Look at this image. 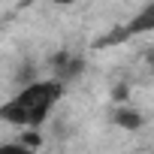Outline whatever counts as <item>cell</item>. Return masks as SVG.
Listing matches in <instances>:
<instances>
[{
	"mask_svg": "<svg viewBox=\"0 0 154 154\" xmlns=\"http://www.w3.org/2000/svg\"><path fill=\"white\" fill-rule=\"evenodd\" d=\"M63 85L57 79H33L27 85H21L3 106H0V121L12 124V127H42L48 121V115L54 112V106L63 97Z\"/></svg>",
	"mask_w": 154,
	"mask_h": 154,
	"instance_id": "6da1fadb",
	"label": "cell"
},
{
	"mask_svg": "<svg viewBox=\"0 0 154 154\" xmlns=\"http://www.w3.org/2000/svg\"><path fill=\"white\" fill-rule=\"evenodd\" d=\"M148 33H154V0H148V3L124 24V27H118V30H112V33H106V36H100L97 39V48H106V45H121V42H127V39H136V36H148Z\"/></svg>",
	"mask_w": 154,
	"mask_h": 154,
	"instance_id": "7a4b0ae2",
	"label": "cell"
},
{
	"mask_svg": "<svg viewBox=\"0 0 154 154\" xmlns=\"http://www.w3.org/2000/svg\"><path fill=\"white\" fill-rule=\"evenodd\" d=\"M48 69H51V79H57L63 88H69L75 79L85 75V57L75 54L72 48H57L48 57Z\"/></svg>",
	"mask_w": 154,
	"mask_h": 154,
	"instance_id": "3957f363",
	"label": "cell"
},
{
	"mask_svg": "<svg viewBox=\"0 0 154 154\" xmlns=\"http://www.w3.org/2000/svg\"><path fill=\"white\" fill-rule=\"evenodd\" d=\"M109 121L127 133H136L145 127V112L139 106H130V103H115V109L109 112Z\"/></svg>",
	"mask_w": 154,
	"mask_h": 154,
	"instance_id": "277c9868",
	"label": "cell"
},
{
	"mask_svg": "<svg viewBox=\"0 0 154 154\" xmlns=\"http://www.w3.org/2000/svg\"><path fill=\"white\" fill-rule=\"evenodd\" d=\"M0 154H36V151H30L27 145L15 139V142H0Z\"/></svg>",
	"mask_w": 154,
	"mask_h": 154,
	"instance_id": "5b68a950",
	"label": "cell"
},
{
	"mask_svg": "<svg viewBox=\"0 0 154 154\" xmlns=\"http://www.w3.org/2000/svg\"><path fill=\"white\" fill-rule=\"evenodd\" d=\"M127 97H130V88L127 85H115L112 88V100L115 103H127Z\"/></svg>",
	"mask_w": 154,
	"mask_h": 154,
	"instance_id": "8992f818",
	"label": "cell"
},
{
	"mask_svg": "<svg viewBox=\"0 0 154 154\" xmlns=\"http://www.w3.org/2000/svg\"><path fill=\"white\" fill-rule=\"evenodd\" d=\"M142 60H145L148 66H154V45H148V48H142Z\"/></svg>",
	"mask_w": 154,
	"mask_h": 154,
	"instance_id": "52a82bcc",
	"label": "cell"
},
{
	"mask_svg": "<svg viewBox=\"0 0 154 154\" xmlns=\"http://www.w3.org/2000/svg\"><path fill=\"white\" fill-rule=\"evenodd\" d=\"M54 3H75V0H54Z\"/></svg>",
	"mask_w": 154,
	"mask_h": 154,
	"instance_id": "ba28073f",
	"label": "cell"
}]
</instances>
